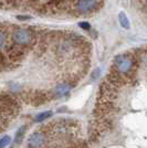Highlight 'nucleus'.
Instances as JSON below:
<instances>
[{
	"label": "nucleus",
	"instance_id": "nucleus-1",
	"mask_svg": "<svg viewBox=\"0 0 147 148\" xmlns=\"http://www.w3.org/2000/svg\"><path fill=\"white\" fill-rule=\"evenodd\" d=\"M134 58L127 54V53H122V54H118L115 56L114 59V69L116 71L117 74H124L129 73L133 68H134Z\"/></svg>",
	"mask_w": 147,
	"mask_h": 148
},
{
	"label": "nucleus",
	"instance_id": "nucleus-2",
	"mask_svg": "<svg viewBox=\"0 0 147 148\" xmlns=\"http://www.w3.org/2000/svg\"><path fill=\"white\" fill-rule=\"evenodd\" d=\"M11 40H12L13 44L18 45L20 48H25L32 43L33 34L29 29L17 28L11 33Z\"/></svg>",
	"mask_w": 147,
	"mask_h": 148
},
{
	"label": "nucleus",
	"instance_id": "nucleus-3",
	"mask_svg": "<svg viewBox=\"0 0 147 148\" xmlns=\"http://www.w3.org/2000/svg\"><path fill=\"white\" fill-rule=\"evenodd\" d=\"M98 6V0H78L75 9L80 13H89L94 11Z\"/></svg>",
	"mask_w": 147,
	"mask_h": 148
},
{
	"label": "nucleus",
	"instance_id": "nucleus-4",
	"mask_svg": "<svg viewBox=\"0 0 147 148\" xmlns=\"http://www.w3.org/2000/svg\"><path fill=\"white\" fill-rule=\"evenodd\" d=\"M45 142V136L41 132H34L28 139L29 148H41Z\"/></svg>",
	"mask_w": 147,
	"mask_h": 148
},
{
	"label": "nucleus",
	"instance_id": "nucleus-5",
	"mask_svg": "<svg viewBox=\"0 0 147 148\" xmlns=\"http://www.w3.org/2000/svg\"><path fill=\"white\" fill-rule=\"evenodd\" d=\"M72 90V85L67 82L60 83L59 85H56L54 88V95L58 97H65L67 96Z\"/></svg>",
	"mask_w": 147,
	"mask_h": 148
},
{
	"label": "nucleus",
	"instance_id": "nucleus-6",
	"mask_svg": "<svg viewBox=\"0 0 147 148\" xmlns=\"http://www.w3.org/2000/svg\"><path fill=\"white\" fill-rule=\"evenodd\" d=\"M30 99V102L32 104L34 105H39V104H43V103H45L47 102V94L43 92H36L34 93V95L33 96H31L29 97Z\"/></svg>",
	"mask_w": 147,
	"mask_h": 148
},
{
	"label": "nucleus",
	"instance_id": "nucleus-7",
	"mask_svg": "<svg viewBox=\"0 0 147 148\" xmlns=\"http://www.w3.org/2000/svg\"><path fill=\"white\" fill-rule=\"evenodd\" d=\"M25 132H27V126L25 125H22L21 127L18 128L17 133H16V136H14V142H16L17 145H20L22 143L23 138H25Z\"/></svg>",
	"mask_w": 147,
	"mask_h": 148
},
{
	"label": "nucleus",
	"instance_id": "nucleus-8",
	"mask_svg": "<svg viewBox=\"0 0 147 148\" xmlns=\"http://www.w3.org/2000/svg\"><path fill=\"white\" fill-rule=\"evenodd\" d=\"M52 112L51 111H45V112H41V113H39L38 115H36V117H34V121L37 122V123H41V122H44L45 119H48L52 116Z\"/></svg>",
	"mask_w": 147,
	"mask_h": 148
},
{
	"label": "nucleus",
	"instance_id": "nucleus-9",
	"mask_svg": "<svg viewBox=\"0 0 147 148\" xmlns=\"http://www.w3.org/2000/svg\"><path fill=\"white\" fill-rule=\"evenodd\" d=\"M118 20H120V23H121V25H122L124 29H129L131 25H129V20L127 18V16H126V13L120 12V14H118Z\"/></svg>",
	"mask_w": 147,
	"mask_h": 148
},
{
	"label": "nucleus",
	"instance_id": "nucleus-10",
	"mask_svg": "<svg viewBox=\"0 0 147 148\" xmlns=\"http://www.w3.org/2000/svg\"><path fill=\"white\" fill-rule=\"evenodd\" d=\"M8 44L9 43L7 42V34L2 30H0V51L6 49Z\"/></svg>",
	"mask_w": 147,
	"mask_h": 148
},
{
	"label": "nucleus",
	"instance_id": "nucleus-11",
	"mask_svg": "<svg viewBox=\"0 0 147 148\" xmlns=\"http://www.w3.org/2000/svg\"><path fill=\"white\" fill-rule=\"evenodd\" d=\"M11 143V137L10 136H3L0 138V148H6L8 145H10Z\"/></svg>",
	"mask_w": 147,
	"mask_h": 148
},
{
	"label": "nucleus",
	"instance_id": "nucleus-12",
	"mask_svg": "<svg viewBox=\"0 0 147 148\" xmlns=\"http://www.w3.org/2000/svg\"><path fill=\"white\" fill-rule=\"evenodd\" d=\"M5 125H6V117L2 116V115H0V130H3Z\"/></svg>",
	"mask_w": 147,
	"mask_h": 148
},
{
	"label": "nucleus",
	"instance_id": "nucleus-13",
	"mask_svg": "<svg viewBox=\"0 0 147 148\" xmlns=\"http://www.w3.org/2000/svg\"><path fill=\"white\" fill-rule=\"evenodd\" d=\"M79 25H80L82 29H84V30H90V27H91L89 22H80Z\"/></svg>",
	"mask_w": 147,
	"mask_h": 148
},
{
	"label": "nucleus",
	"instance_id": "nucleus-14",
	"mask_svg": "<svg viewBox=\"0 0 147 148\" xmlns=\"http://www.w3.org/2000/svg\"><path fill=\"white\" fill-rule=\"evenodd\" d=\"M62 1H64V0H52V2H54V3H61Z\"/></svg>",
	"mask_w": 147,
	"mask_h": 148
},
{
	"label": "nucleus",
	"instance_id": "nucleus-15",
	"mask_svg": "<svg viewBox=\"0 0 147 148\" xmlns=\"http://www.w3.org/2000/svg\"><path fill=\"white\" fill-rule=\"evenodd\" d=\"M146 6H147V0H146Z\"/></svg>",
	"mask_w": 147,
	"mask_h": 148
}]
</instances>
